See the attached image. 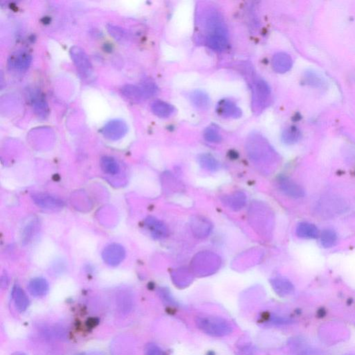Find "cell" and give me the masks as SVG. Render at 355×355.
<instances>
[{"label":"cell","mask_w":355,"mask_h":355,"mask_svg":"<svg viewBox=\"0 0 355 355\" xmlns=\"http://www.w3.org/2000/svg\"><path fill=\"white\" fill-rule=\"evenodd\" d=\"M152 109L153 113L159 118H168L174 112L173 106L161 100H157L153 103Z\"/></svg>","instance_id":"obj_16"},{"label":"cell","mask_w":355,"mask_h":355,"mask_svg":"<svg viewBox=\"0 0 355 355\" xmlns=\"http://www.w3.org/2000/svg\"><path fill=\"white\" fill-rule=\"evenodd\" d=\"M198 161L202 167L210 171H216L219 167V163L213 156L209 154H203L198 158Z\"/></svg>","instance_id":"obj_24"},{"label":"cell","mask_w":355,"mask_h":355,"mask_svg":"<svg viewBox=\"0 0 355 355\" xmlns=\"http://www.w3.org/2000/svg\"><path fill=\"white\" fill-rule=\"evenodd\" d=\"M337 235L333 230H324L321 233V242L323 247L330 248L337 242Z\"/></svg>","instance_id":"obj_25"},{"label":"cell","mask_w":355,"mask_h":355,"mask_svg":"<svg viewBox=\"0 0 355 355\" xmlns=\"http://www.w3.org/2000/svg\"><path fill=\"white\" fill-rule=\"evenodd\" d=\"M31 61L32 57L30 53L25 51H20L11 55L9 63L11 68L23 72L30 66Z\"/></svg>","instance_id":"obj_8"},{"label":"cell","mask_w":355,"mask_h":355,"mask_svg":"<svg viewBox=\"0 0 355 355\" xmlns=\"http://www.w3.org/2000/svg\"><path fill=\"white\" fill-rule=\"evenodd\" d=\"M69 53L81 78L86 81L94 78L92 63L85 51L80 47L74 46L70 49Z\"/></svg>","instance_id":"obj_3"},{"label":"cell","mask_w":355,"mask_h":355,"mask_svg":"<svg viewBox=\"0 0 355 355\" xmlns=\"http://www.w3.org/2000/svg\"><path fill=\"white\" fill-rule=\"evenodd\" d=\"M192 227L196 235L198 237H203L209 235L210 230H211V224L203 218L196 217L192 223Z\"/></svg>","instance_id":"obj_17"},{"label":"cell","mask_w":355,"mask_h":355,"mask_svg":"<svg viewBox=\"0 0 355 355\" xmlns=\"http://www.w3.org/2000/svg\"><path fill=\"white\" fill-rule=\"evenodd\" d=\"M13 355H26V354H24V353L16 352V353H15V354H13Z\"/></svg>","instance_id":"obj_31"},{"label":"cell","mask_w":355,"mask_h":355,"mask_svg":"<svg viewBox=\"0 0 355 355\" xmlns=\"http://www.w3.org/2000/svg\"><path fill=\"white\" fill-rule=\"evenodd\" d=\"M190 99L194 106L200 109L207 108L210 104V99L206 93L201 90H195L190 95Z\"/></svg>","instance_id":"obj_21"},{"label":"cell","mask_w":355,"mask_h":355,"mask_svg":"<svg viewBox=\"0 0 355 355\" xmlns=\"http://www.w3.org/2000/svg\"><path fill=\"white\" fill-rule=\"evenodd\" d=\"M246 196L242 192H237L226 198V202L229 207L235 210L241 209L246 203Z\"/></svg>","instance_id":"obj_22"},{"label":"cell","mask_w":355,"mask_h":355,"mask_svg":"<svg viewBox=\"0 0 355 355\" xmlns=\"http://www.w3.org/2000/svg\"><path fill=\"white\" fill-rule=\"evenodd\" d=\"M211 29L207 41L208 45L215 51H223L228 45V34L223 23L217 17H214L209 23Z\"/></svg>","instance_id":"obj_2"},{"label":"cell","mask_w":355,"mask_h":355,"mask_svg":"<svg viewBox=\"0 0 355 355\" xmlns=\"http://www.w3.org/2000/svg\"><path fill=\"white\" fill-rule=\"evenodd\" d=\"M279 189L289 197L300 198L305 196V190L300 184L286 176H281L277 179Z\"/></svg>","instance_id":"obj_6"},{"label":"cell","mask_w":355,"mask_h":355,"mask_svg":"<svg viewBox=\"0 0 355 355\" xmlns=\"http://www.w3.org/2000/svg\"><path fill=\"white\" fill-rule=\"evenodd\" d=\"M140 88L144 96V98H147L154 95L156 92V86L154 83L150 81H144L140 85Z\"/></svg>","instance_id":"obj_28"},{"label":"cell","mask_w":355,"mask_h":355,"mask_svg":"<svg viewBox=\"0 0 355 355\" xmlns=\"http://www.w3.org/2000/svg\"><path fill=\"white\" fill-rule=\"evenodd\" d=\"M101 167L106 174L116 175L120 171V165L114 158L104 156L100 162Z\"/></svg>","instance_id":"obj_19"},{"label":"cell","mask_w":355,"mask_h":355,"mask_svg":"<svg viewBox=\"0 0 355 355\" xmlns=\"http://www.w3.org/2000/svg\"><path fill=\"white\" fill-rule=\"evenodd\" d=\"M28 289L33 296L43 297L48 292L49 283L43 277H36L29 282Z\"/></svg>","instance_id":"obj_12"},{"label":"cell","mask_w":355,"mask_h":355,"mask_svg":"<svg viewBox=\"0 0 355 355\" xmlns=\"http://www.w3.org/2000/svg\"><path fill=\"white\" fill-rule=\"evenodd\" d=\"M272 63L275 72L285 73L290 69L292 61L287 53H278L273 57Z\"/></svg>","instance_id":"obj_13"},{"label":"cell","mask_w":355,"mask_h":355,"mask_svg":"<svg viewBox=\"0 0 355 355\" xmlns=\"http://www.w3.org/2000/svg\"><path fill=\"white\" fill-rule=\"evenodd\" d=\"M33 201L38 206L44 209H61L64 206V202L60 198L46 194H35L32 196Z\"/></svg>","instance_id":"obj_7"},{"label":"cell","mask_w":355,"mask_h":355,"mask_svg":"<svg viewBox=\"0 0 355 355\" xmlns=\"http://www.w3.org/2000/svg\"><path fill=\"white\" fill-rule=\"evenodd\" d=\"M145 223L148 231L156 239H163L167 235L166 226L156 218L148 217L146 218Z\"/></svg>","instance_id":"obj_10"},{"label":"cell","mask_w":355,"mask_h":355,"mask_svg":"<svg viewBox=\"0 0 355 355\" xmlns=\"http://www.w3.org/2000/svg\"><path fill=\"white\" fill-rule=\"evenodd\" d=\"M126 256V252L122 246L113 244L105 248L102 257L107 265L116 267L120 265Z\"/></svg>","instance_id":"obj_5"},{"label":"cell","mask_w":355,"mask_h":355,"mask_svg":"<svg viewBox=\"0 0 355 355\" xmlns=\"http://www.w3.org/2000/svg\"><path fill=\"white\" fill-rule=\"evenodd\" d=\"M205 140L210 142H219L221 140V135L215 128H208L204 133Z\"/></svg>","instance_id":"obj_29"},{"label":"cell","mask_w":355,"mask_h":355,"mask_svg":"<svg viewBox=\"0 0 355 355\" xmlns=\"http://www.w3.org/2000/svg\"><path fill=\"white\" fill-rule=\"evenodd\" d=\"M271 285L279 295H288L293 290L292 284L286 279L275 278L271 281Z\"/></svg>","instance_id":"obj_18"},{"label":"cell","mask_w":355,"mask_h":355,"mask_svg":"<svg viewBox=\"0 0 355 355\" xmlns=\"http://www.w3.org/2000/svg\"><path fill=\"white\" fill-rule=\"evenodd\" d=\"M296 234L303 239H316L319 237V232L316 226L308 222H301L296 228Z\"/></svg>","instance_id":"obj_15"},{"label":"cell","mask_w":355,"mask_h":355,"mask_svg":"<svg viewBox=\"0 0 355 355\" xmlns=\"http://www.w3.org/2000/svg\"><path fill=\"white\" fill-rule=\"evenodd\" d=\"M33 110L39 118L45 119L49 115V106L44 99L37 97L33 102Z\"/></svg>","instance_id":"obj_23"},{"label":"cell","mask_w":355,"mask_h":355,"mask_svg":"<svg viewBox=\"0 0 355 355\" xmlns=\"http://www.w3.org/2000/svg\"><path fill=\"white\" fill-rule=\"evenodd\" d=\"M271 95V90L267 83L263 79L256 81L255 89V97L259 106H265L268 104Z\"/></svg>","instance_id":"obj_11"},{"label":"cell","mask_w":355,"mask_h":355,"mask_svg":"<svg viewBox=\"0 0 355 355\" xmlns=\"http://www.w3.org/2000/svg\"><path fill=\"white\" fill-rule=\"evenodd\" d=\"M196 325L202 332L209 336L222 337L227 336L232 332V327L229 323L221 317L204 316L196 319Z\"/></svg>","instance_id":"obj_1"},{"label":"cell","mask_w":355,"mask_h":355,"mask_svg":"<svg viewBox=\"0 0 355 355\" xmlns=\"http://www.w3.org/2000/svg\"><path fill=\"white\" fill-rule=\"evenodd\" d=\"M12 297H13L15 307L20 312H24L27 310L29 305V297L21 287L17 285L13 287Z\"/></svg>","instance_id":"obj_14"},{"label":"cell","mask_w":355,"mask_h":355,"mask_svg":"<svg viewBox=\"0 0 355 355\" xmlns=\"http://www.w3.org/2000/svg\"><path fill=\"white\" fill-rule=\"evenodd\" d=\"M79 355H85V354H79Z\"/></svg>","instance_id":"obj_32"},{"label":"cell","mask_w":355,"mask_h":355,"mask_svg":"<svg viewBox=\"0 0 355 355\" xmlns=\"http://www.w3.org/2000/svg\"><path fill=\"white\" fill-rule=\"evenodd\" d=\"M282 138L285 144L295 143L300 138V132L295 127H290L283 132Z\"/></svg>","instance_id":"obj_26"},{"label":"cell","mask_w":355,"mask_h":355,"mask_svg":"<svg viewBox=\"0 0 355 355\" xmlns=\"http://www.w3.org/2000/svg\"><path fill=\"white\" fill-rule=\"evenodd\" d=\"M217 111L225 118H238L241 116V109L232 101L222 100L217 106Z\"/></svg>","instance_id":"obj_9"},{"label":"cell","mask_w":355,"mask_h":355,"mask_svg":"<svg viewBox=\"0 0 355 355\" xmlns=\"http://www.w3.org/2000/svg\"><path fill=\"white\" fill-rule=\"evenodd\" d=\"M146 355H167L157 345L148 344L146 348Z\"/></svg>","instance_id":"obj_30"},{"label":"cell","mask_w":355,"mask_h":355,"mask_svg":"<svg viewBox=\"0 0 355 355\" xmlns=\"http://www.w3.org/2000/svg\"><path fill=\"white\" fill-rule=\"evenodd\" d=\"M128 126L124 121L113 120L107 123L102 129L105 138L110 140H118L126 134Z\"/></svg>","instance_id":"obj_4"},{"label":"cell","mask_w":355,"mask_h":355,"mask_svg":"<svg viewBox=\"0 0 355 355\" xmlns=\"http://www.w3.org/2000/svg\"><path fill=\"white\" fill-rule=\"evenodd\" d=\"M107 30L116 41H122L126 38V31L122 27H118V26L109 24L107 25Z\"/></svg>","instance_id":"obj_27"},{"label":"cell","mask_w":355,"mask_h":355,"mask_svg":"<svg viewBox=\"0 0 355 355\" xmlns=\"http://www.w3.org/2000/svg\"><path fill=\"white\" fill-rule=\"evenodd\" d=\"M122 93L127 99L134 102H139L141 99L144 98L143 92L141 90L140 87L134 86V85H126L122 88Z\"/></svg>","instance_id":"obj_20"}]
</instances>
